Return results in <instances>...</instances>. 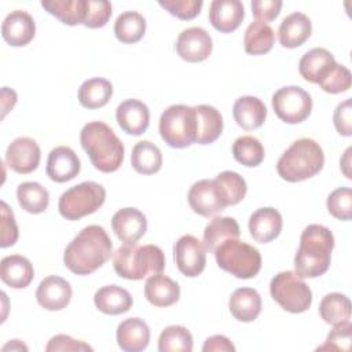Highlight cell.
Masks as SVG:
<instances>
[{"label": "cell", "mask_w": 352, "mask_h": 352, "mask_svg": "<svg viewBox=\"0 0 352 352\" xmlns=\"http://www.w3.org/2000/svg\"><path fill=\"white\" fill-rule=\"evenodd\" d=\"M113 243L100 226L84 227L66 246L63 263L76 275H89L100 268L111 256Z\"/></svg>", "instance_id": "obj_1"}, {"label": "cell", "mask_w": 352, "mask_h": 352, "mask_svg": "<svg viewBox=\"0 0 352 352\" xmlns=\"http://www.w3.org/2000/svg\"><path fill=\"white\" fill-rule=\"evenodd\" d=\"M334 248L333 232L322 224H309L300 236V246L294 256L296 274L301 278L323 275L331 261Z\"/></svg>", "instance_id": "obj_2"}, {"label": "cell", "mask_w": 352, "mask_h": 352, "mask_svg": "<svg viewBox=\"0 0 352 352\" xmlns=\"http://www.w3.org/2000/svg\"><path fill=\"white\" fill-rule=\"evenodd\" d=\"M80 143L98 170L111 173L122 165L124 143L107 124L102 121L85 124L80 132Z\"/></svg>", "instance_id": "obj_3"}, {"label": "cell", "mask_w": 352, "mask_h": 352, "mask_svg": "<svg viewBox=\"0 0 352 352\" xmlns=\"http://www.w3.org/2000/svg\"><path fill=\"white\" fill-rule=\"evenodd\" d=\"M324 165V154L318 142L301 138L293 142L276 162L278 175L290 183L314 177Z\"/></svg>", "instance_id": "obj_4"}, {"label": "cell", "mask_w": 352, "mask_h": 352, "mask_svg": "<svg viewBox=\"0 0 352 352\" xmlns=\"http://www.w3.org/2000/svg\"><path fill=\"white\" fill-rule=\"evenodd\" d=\"M113 267L118 276L140 280L148 275L161 274L165 268V256L157 245L125 243L113 254Z\"/></svg>", "instance_id": "obj_5"}, {"label": "cell", "mask_w": 352, "mask_h": 352, "mask_svg": "<svg viewBox=\"0 0 352 352\" xmlns=\"http://www.w3.org/2000/svg\"><path fill=\"white\" fill-rule=\"evenodd\" d=\"M213 254L221 270L239 279H250L261 270L260 252L238 238L224 241Z\"/></svg>", "instance_id": "obj_6"}, {"label": "cell", "mask_w": 352, "mask_h": 352, "mask_svg": "<svg viewBox=\"0 0 352 352\" xmlns=\"http://www.w3.org/2000/svg\"><path fill=\"white\" fill-rule=\"evenodd\" d=\"M160 135L173 148H184L197 142L195 110L186 104H172L160 117Z\"/></svg>", "instance_id": "obj_7"}, {"label": "cell", "mask_w": 352, "mask_h": 352, "mask_svg": "<svg viewBox=\"0 0 352 352\" xmlns=\"http://www.w3.org/2000/svg\"><path fill=\"white\" fill-rule=\"evenodd\" d=\"M106 199V190L96 182H82L66 190L58 201V210L66 220L74 221L96 212Z\"/></svg>", "instance_id": "obj_8"}, {"label": "cell", "mask_w": 352, "mask_h": 352, "mask_svg": "<svg viewBox=\"0 0 352 352\" xmlns=\"http://www.w3.org/2000/svg\"><path fill=\"white\" fill-rule=\"evenodd\" d=\"M271 297L287 312H305L312 304V292L309 286L294 271H282L276 274L270 283Z\"/></svg>", "instance_id": "obj_9"}, {"label": "cell", "mask_w": 352, "mask_h": 352, "mask_svg": "<svg viewBox=\"0 0 352 352\" xmlns=\"http://www.w3.org/2000/svg\"><path fill=\"white\" fill-rule=\"evenodd\" d=\"M272 107L283 122L300 124L312 111V98L301 87H282L272 95Z\"/></svg>", "instance_id": "obj_10"}, {"label": "cell", "mask_w": 352, "mask_h": 352, "mask_svg": "<svg viewBox=\"0 0 352 352\" xmlns=\"http://www.w3.org/2000/svg\"><path fill=\"white\" fill-rule=\"evenodd\" d=\"M173 257L177 270L188 278L201 275L206 265V248L194 235H183L173 245Z\"/></svg>", "instance_id": "obj_11"}, {"label": "cell", "mask_w": 352, "mask_h": 352, "mask_svg": "<svg viewBox=\"0 0 352 352\" xmlns=\"http://www.w3.org/2000/svg\"><path fill=\"white\" fill-rule=\"evenodd\" d=\"M213 50L210 34L199 26L187 28L180 32L176 40L177 55L187 62L197 63L209 58Z\"/></svg>", "instance_id": "obj_12"}, {"label": "cell", "mask_w": 352, "mask_h": 352, "mask_svg": "<svg viewBox=\"0 0 352 352\" xmlns=\"http://www.w3.org/2000/svg\"><path fill=\"white\" fill-rule=\"evenodd\" d=\"M187 199L190 208L204 217L214 216L227 208L214 179H202L195 182L188 190Z\"/></svg>", "instance_id": "obj_13"}, {"label": "cell", "mask_w": 352, "mask_h": 352, "mask_svg": "<svg viewBox=\"0 0 352 352\" xmlns=\"http://www.w3.org/2000/svg\"><path fill=\"white\" fill-rule=\"evenodd\" d=\"M41 151L37 142L28 136L14 139L6 151L7 165L16 173H30L37 169Z\"/></svg>", "instance_id": "obj_14"}, {"label": "cell", "mask_w": 352, "mask_h": 352, "mask_svg": "<svg viewBox=\"0 0 352 352\" xmlns=\"http://www.w3.org/2000/svg\"><path fill=\"white\" fill-rule=\"evenodd\" d=\"M72 294V286L66 279L50 275L40 282L36 290V300L47 311H60L69 305Z\"/></svg>", "instance_id": "obj_15"}, {"label": "cell", "mask_w": 352, "mask_h": 352, "mask_svg": "<svg viewBox=\"0 0 352 352\" xmlns=\"http://www.w3.org/2000/svg\"><path fill=\"white\" fill-rule=\"evenodd\" d=\"M36 34L33 16L23 10L11 11L1 23V36L12 47L28 45Z\"/></svg>", "instance_id": "obj_16"}, {"label": "cell", "mask_w": 352, "mask_h": 352, "mask_svg": "<svg viewBox=\"0 0 352 352\" xmlns=\"http://www.w3.org/2000/svg\"><path fill=\"white\" fill-rule=\"evenodd\" d=\"M111 228L124 243H136L147 231L146 216L136 208H122L111 217Z\"/></svg>", "instance_id": "obj_17"}, {"label": "cell", "mask_w": 352, "mask_h": 352, "mask_svg": "<svg viewBox=\"0 0 352 352\" xmlns=\"http://www.w3.org/2000/svg\"><path fill=\"white\" fill-rule=\"evenodd\" d=\"M80 169L81 164L73 148L67 146H58L50 151L45 172L52 182H69L80 173Z\"/></svg>", "instance_id": "obj_18"}, {"label": "cell", "mask_w": 352, "mask_h": 352, "mask_svg": "<svg viewBox=\"0 0 352 352\" xmlns=\"http://www.w3.org/2000/svg\"><path fill=\"white\" fill-rule=\"evenodd\" d=\"M116 120L124 132L132 136H139L148 128L150 111L139 99H126L118 104Z\"/></svg>", "instance_id": "obj_19"}, {"label": "cell", "mask_w": 352, "mask_h": 352, "mask_svg": "<svg viewBox=\"0 0 352 352\" xmlns=\"http://www.w3.org/2000/svg\"><path fill=\"white\" fill-rule=\"evenodd\" d=\"M243 16L245 7L239 0H213L209 6V22L221 33L238 29Z\"/></svg>", "instance_id": "obj_20"}, {"label": "cell", "mask_w": 352, "mask_h": 352, "mask_svg": "<svg viewBox=\"0 0 352 352\" xmlns=\"http://www.w3.org/2000/svg\"><path fill=\"white\" fill-rule=\"evenodd\" d=\"M283 220L274 208H260L249 217V232L256 242L268 243L282 231Z\"/></svg>", "instance_id": "obj_21"}, {"label": "cell", "mask_w": 352, "mask_h": 352, "mask_svg": "<svg viewBox=\"0 0 352 352\" xmlns=\"http://www.w3.org/2000/svg\"><path fill=\"white\" fill-rule=\"evenodd\" d=\"M117 344L125 352H139L150 342V329L140 318H128L117 327Z\"/></svg>", "instance_id": "obj_22"}, {"label": "cell", "mask_w": 352, "mask_h": 352, "mask_svg": "<svg viewBox=\"0 0 352 352\" xmlns=\"http://www.w3.org/2000/svg\"><path fill=\"white\" fill-rule=\"evenodd\" d=\"M311 19L302 12H292L279 25L278 38L285 48H297L302 45L311 36Z\"/></svg>", "instance_id": "obj_23"}, {"label": "cell", "mask_w": 352, "mask_h": 352, "mask_svg": "<svg viewBox=\"0 0 352 352\" xmlns=\"http://www.w3.org/2000/svg\"><path fill=\"white\" fill-rule=\"evenodd\" d=\"M0 278L12 289H25L33 280L34 270L26 257L11 254L3 257L0 263Z\"/></svg>", "instance_id": "obj_24"}, {"label": "cell", "mask_w": 352, "mask_h": 352, "mask_svg": "<svg viewBox=\"0 0 352 352\" xmlns=\"http://www.w3.org/2000/svg\"><path fill=\"white\" fill-rule=\"evenodd\" d=\"M144 297L154 307H170L180 298V286L162 272L151 275L144 283Z\"/></svg>", "instance_id": "obj_25"}, {"label": "cell", "mask_w": 352, "mask_h": 352, "mask_svg": "<svg viewBox=\"0 0 352 352\" xmlns=\"http://www.w3.org/2000/svg\"><path fill=\"white\" fill-rule=\"evenodd\" d=\"M232 116L242 129L253 131L264 124L267 118V107L258 98L246 95L235 100Z\"/></svg>", "instance_id": "obj_26"}, {"label": "cell", "mask_w": 352, "mask_h": 352, "mask_svg": "<svg viewBox=\"0 0 352 352\" xmlns=\"http://www.w3.org/2000/svg\"><path fill=\"white\" fill-rule=\"evenodd\" d=\"M94 302L106 315H120L131 309L133 298L126 289L117 285H107L96 290Z\"/></svg>", "instance_id": "obj_27"}, {"label": "cell", "mask_w": 352, "mask_h": 352, "mask_svg": "<svg viewBox=\"0 0 352 352\" xmlns=\"http://www.w3.org/2000/svg\"><path fill=\"white\" fill-rule=\"evenodd\" d=\"M228 308L236 320L253 322L261 312V297L256 289L239 287L231 294Z\"/></svg>", "instance_id": "obj_28"}, {"label": "cell", "mask_w": 352, "mask_h": 352, "mask_svg": "<svg viewBox=\"0 0 352 352\" xmlns=\"http://www.w3.org/2000/svg\"><path fill=\"white\" fill-rule=\"evenodd\" d=\"M197 121V143L210 144L223 132V117L220 111L209 104L194 107Z\"/></svg>", "instance_id": "obj_29"}, {"label": "cell", "mask_w": 352, "mask_h": 352, "mask_svg": "<svg viewBox=\"0 0 352 352\" xmlns=\"http://www.w3.org/2000/svg\"><path fill=\"white\" fill-rule=\"evenodd\" d=\"M239 224L234 217H213L204 230V245L209 253H214L224 241L239 238Z\"/></svg>", "instance_id": "obj_30"}, {"label": "cell", "mask_w": 352, "mask_h": 352, "mask_svg": "<svg viewBox=\"0 0 352 352\" xmlns=\"http://www.w3.org/2000/svg\"><path fill=\"white\" fill-rule=\"evenodd\" d=\"M41 7L69 26L84 23L87 0H43Z\"/></svg>", "instance_id": "obj_31"}, {"label": "cell", "mask_w": 352, "mask_h": 352, "mask_svg": "<svg viewBox=\"0 0 352 352\" xmlns=\"http://www.w3.org/2000/svg\"><path fill=\"white\" fill-rule=\"evenodd\" d=\"M113 95V85L109 80L94 77L85 80L78 88V102L85 109H99L107 104Z\"/></svg>", "instance_id": "obj_32"}, {"label": "cell", "mask_w": 352, "mask_h": 352, "mask_svg": "<svg viewBox=\"0 0 352 352\" xmlns=\"http://www.w3.org/2000/svg\"><path fill=\"white\" fill-rule=\"evenodd\" d=\"M131 165L142 175L157 173L162 166L161 150L150 140H140L132 148Z\"/></svg>", "instance_id": "obj_33"}, {"label": "cell", "mask_w": 352, "mask_h": 352, "mask_svg": "<svg viewBox=\"0 0 352 352\" xmlns=\"http://www.w3.org/2000/svg\"><path fill=\"white\" fill-rule=\"evenodd\" d=\"M334 60L336 59L330 51L322 47H315L301 56L298 62V72L304 80L318 84L320 76Z\"/></svg>", "instance_id": "obj_34"}, {"label": "cell", "mask_w": 352, "mask_h": 352, "mask_svg": "<svg viewBox=\"0 0 352 352\" xmlns=\"http://www.w3.org/2000/svg\"><path fill=\"white\" fill-rule=\"evenodd\" d=\"M275 40V33L268 23L254 21L246 30L243 37V47L249 55H264L271 51Z\"/></svg>", "instance_id": "obj_35"}, {"label": "cell", "mask_w": 352, "mask_h": 352, "mask_svg": "<svg viewBox=\"0 0 352 352\" xmlns=\"http://www.w3.org/2000/svg\"><path fill=\"white\" fill-rule=\"evenodd\" d=\"M319 315L331 326L351 322V301L345 294L329 293L319 304Z\"/></svg>", "instance_id": "obj_36"}, {"label": "cell", "mask_w": 352, "mask_h": 352, "mask_svg": "<svg viewBox=\"0 0 352 352\" xmlns=\"http://www.w3.org/2000/svg\"><path fill=\"white\" fill-rule=\"evenodd\" d=\"M16 198L21 208L33 214L45 212L50 204L48 190L37 182L21 183L16 187Z\"/></svg>", "instance_id": "obj_37"}, {"label": "cell", "mask_w": 352, "mask_h": 352, "mask_svg": "<svg viewBox=\"0 0 352 352\" xmlns=\"http://www.w3.org/2000/svg\"><path fill=\"white\" fill-rule=\"evenodd\" d=\"M146 32V19L138 11H125L114 22V34L124 44H133L142 40Z\"/></svg>", "instance_id": "obj_38"}, {"label": "cell", "mask_w": 352, "mask_h": 352, "mask_svg": "<svg viewBox=\"0 0 352 352\" xmlns=\"http://www.w3.org/2000/svg\"><path fill=\"white\" fill-rule=\"evenodd\" d=\"M214 182L226 206L239 204L246 195V191H248L246 182L239 173L234 170H224L219 173Z\"/></svg>", "instance_id": "obj_39"}, {"label": "cell", "mask_w": 352, "mask_h": 352, "mask_svg": "<svg viewBox=\"0 0 352 352\" xmlns=\"http://www.w3.org/2000/svg\"><path fill=\"white\" fill-rule=\"evenodd\" d=\"M160 352H191L192 336L187 327L173 324L165 327L158 338Z\"/></svg>", "instance_id": "obj_40"}, {"label": "cell", "mask_w": 352, "mask_h": 352, "mask_svg": "<svg viewBox=\"0 0 352 352\" xmlns=\"http://www.w3.org/2000/svg\"><path fill=\"white\" fill-rule=\"evenodd\" d=\"M234 158L245 166H257L264 160V147L261 142L250 135L239 136L232 143Z\"/></svg>", "instance_id": "obj_41"}, {"label": "cell", "mask_w": 352, "mask_h": 352, "mask_svg": "<svg viewBox=\"0 0 352 352\" xmlns=\"http://www.w3.org/2000/svg\"><path fill=\"white\" fill-rule=\"evenodd\" d=\"M327 94H341L351 88V72L336 60L326 69L318 81Z\"/></svg>", "instance_id": "obj_42"}, {"label": "cell", "mask_w": 352, "mask_h": 352, "mask_svg": "<svg viewBox=\"0 0 352 352\" xmlns=\"http://www.w3.org/2000/svg\"><path fill=\"white\" fill-rule=\"evenodd\" d=\"M327 210L338 220H351L352 216V190L349 187H340L327 197Z\"/></svg>", "instance_id": "obj_43"}, {"label": "cell", "mask_w": 352, "mask_h": 352, "mask_svg": "<svg viewBox=\"0 0 352 352\" xmlns=\"http://www.w3.org/2000/svg\"><path fill=\"white\" fill-rule=\"evenodd\" d=\"M158 4L170 15L187 21L194 19L204 6L202 0H160Z\"/></svg>", "instance_id": "obj_44"}, {"label": "cell", "mask_w": 352, "mask_h": 352, "mask_svg": "<svg viewBox=\"0 0 352 352\" xmlns=\"http://www.w3.org/2000/svg\"><path fill=\"white\" fill-rule=\"evenodd\" d=\"M111 16V4L106 0H87V15L84 26L89 29L103 28Z\"/></svg>", "instance_id": "obj_45"}, {"label": "cell", "mask_w": 352, "mask_h": 352, "mask_svg": "<svg viewBox=\"0 0 352 352\" xmlns=\"http://www.w3.org/2000/svg\"><path fill=\"white\" fill-rule=\"evenodd\" d=\"M352 340V324L351 322H345L341 324H336L334 329L327 334V338L323 345L318 349H331V351H349Z\"/></svg>", "instance_id": "obj_46"}, {"label": "cell", "mask_w": 352, "mask_h": 352, "mask_svg": "<svg viewBox=\"0 0 352 352\" xmlns=\"http://www.w3.org/2000/svg\"><path fill=\"white\" fill-rule=\"evenodd\" d=\"M0 216H1V220H0V231H1V235H0V248H8V246H12L15 245V242L18 241V226H16V221L14 219V213L12 210L10 209V206L1 201L0 202Z\"/></svg>", "instance_id": "obj_47"}, {"label": "cell", "mask_w": 352, "mask_h": 352, "mask_svg": "<svg viewBox=\"0 0 352 352\" xmlns=\"http://www.w3.org/2000/svg\"><path fill=\"white\" fill-rule=\"evenodd\" d=\"M282 8V1L279 0H253L252 1V12L256 21L260 22H271L274 21Z\"/></svg>", "instance_id": "obj_48"}, {"label": "cell", "mask_w": 352, "mask_h": 352, "mask_svg": "<svg viewBox=\"0 0 352 352\" xmlns=\"http://www.w3.org/2000/svg\"><path fill=\"white\" fill-rule=\"evenodd\" d=\"M333 121L337 132L342 136L352 135V109H351V99H345L341 102L333 114Z\"/></svg>", "instance_id": "obj_49"}, {"label": "cell", "mask_w": 352, "mask_h": 352, "mask_svg": "<svg viewBox=\"0 0 352 352\" xmlns=\"http://www.w3.org/2000/svg\"><path fill=\"white\" fill-rule=\"evenodd\" d=\"M45 351L47 352H52V351L54 352H58V351H77L78 352V351H92V348L88 344H85L80 340H74L70 336L56 334L48 341Z\"/></svg>", "instance_id": "obj_50"}, {"label": "cell", "mask_w": 352, "mask_h": 352, "mask_svg": "<svg viewBox=\"0 0 352 352\" xmlns=\"http://www.w3.org/2000/svg\"><path fill=\"white\" fill-rule=\"evenodd\" d=\"M202 351L204 352H219V351H221V352H234L235 346L226 336L216 334V336H212V337L206 338V341L202 346Z\"/></svg>", "instance_id": "obj_51"}, {"label": "cell", "mask_w": 352, "mask_h": 352, "mask_svg": "<svg viewBox=\"0 0 352 352\" xmlns=\"http://www.w3.org/2000/svg\"><path fill=\"white\" fill-rule=\"evenodd\" d=\"M16 103V92L8 87L1 88V118L6 117V114L15 106Z\"/></svg>", "instance_id": "obj_52"}, {"label": "cell", "mask_w": 352, "mask_h": 352, "mask_svg": "<svg viewBox=\"0 0 352 352\" xmlns=\"http://www.w3.org/2000/svg\"><path fill=\"white\" fill-rule=\"evenodd\" d=\"M351 153H352V148L348 147V148L345 150V153H344V157H342L341 161H340L341 169H342L344 175H345L348 179L352 177V176H351V170H349V166H351Z\"/></svg>", "instance_id": "obj_53"}, {"label": "cell", "mask_w": 352, "mask_h": 352, "mask_svg": "<svg viewBox=\"0 0 352 352\" xmlns=\"http://www.w3.org/2000/svg\"><path fill=\"white\" fill-rule=\"evenodd\" d=\"M7 349H11V351H14V349H18V351H28V346L26 345H23L19 340H11L8 344H6L4 346H3V351H7Z\"/></svg>", "instance_id": "obj_54"}]
</instances>
